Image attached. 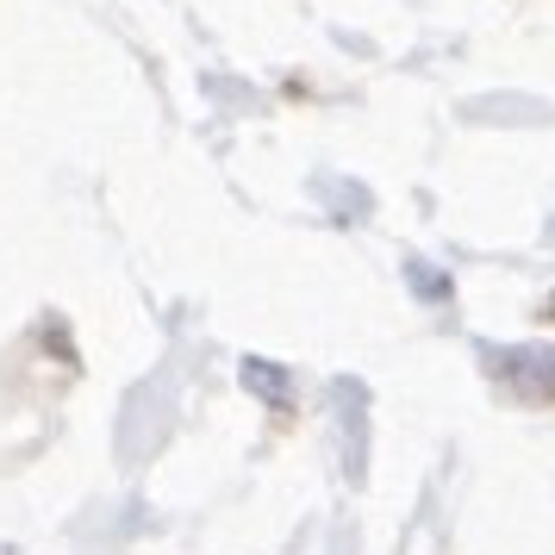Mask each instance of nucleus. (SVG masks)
<instances>
[{"mask_svg": "<svg viewBox=\"0 0 555 555\" xmlns=\"http://www.w3.org/2000/svg\"><path fill=\"white\" fill-rule=\"evenodd\" d=\"M0 555H7V550H0Z\"/></svg>", "mask_w": 555, "mask_h": 555, "instance_id": "f257e3e1", "label": "nucleus"}]
</instances>
